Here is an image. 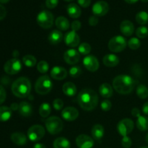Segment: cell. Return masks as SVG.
<instances>
[{
  "mask_svg": "<svg viewBox=\"0 0 148 148\" xmlns=\"http://www.w3.org/2000/svg\"><path fill=\"white\" fill-rule=\"evenodd\" d=\"M77 101L82 109L88 111H92L98 105V94L94 90L84 88L78 93Z\"/></svg>",
  "mask_w": 148,
  "mask_h": 148,
  "instance_id": "6da1fadb",
  "label": "cell"
},
{
  "mask_svg": "<svg viewBox=\"0 0 148 148\" xmlns=\"http://www.w3.org/2000/svg\"><path fill=\"white\" fill-rule=\"evenodd\" d=\"M135 86V81L132 77L126 75H119L113 80V88L118 93L127 95L132 92Z\"/></svg>",
  "mask_w": 148,
  "mask_h": 148,
  "instance_id": "7a4b0ae2",
  "label": "cell"
},
{
  "mask_svg": "<svg viewBox=\"0 0 148 148\" xmlns=\"http://www.w3.org/2000/svg\"><path fill=\"white\" fill-rule=\"evenodd\" d=\"M31 91V83L25 77H19L12 85V92L16 97L24 98L28 96Z\"/></svg>",
  "mask_w": 148,
  "mask_h": 148,
  "instance_id": "3957f363",
  "label": "cell"
},
{
  "mask_svg": "<svg viewBox=\"0 0 148 148\" xmlns=\"http://www.w3.org/2000/svg\"><path fill=\"white\" fill-rule=\"evenodd\" d=\"M53 88V83L48 75H43L36 80L35 84L36 92L39 95H46L49 93Z\"/></svg>",
  "mask_w": 148,
  "mask_h": 148,
  "instance_id": "277c9868",
  "label": "cell"
},
{
  "mask_svg": "<svg viewBox=\"0 0 148 148\" xmlns=\"http://www.w3.org/2000/svg\"><path fill=\"white\" fill-rule=\"evenodd\" d=\"M45 126L48 132L51 134H57L63 130V121L58 116H51L46 119Z\"/></svg>",
  "mask_w": 148,
  "mask_h": 148,
  "instance_id": "5b68a950",
  "label": "cell"
},
{
  "mask_svg": "<svg viewBox=\"0 0 148 148\" xmlns=\"http://www.w3.org/2000/svg\"><path fill=\"white\" fill-rule=\"evenodd\" d=\"M37 23L40 27L43 29H49L53 26L54 17L51 12L43 10L37 16Z\"/></svg>",
  "mask_w": 148,
  "mask_h": 148,
  "instance_id": "8992f818",
  "label": "cell"
},
{
  "mask_svg": "<svg viewBox=\"0 0 148 148\" xmlns=\"http://www.w3.org/2000/svg\"><path fill=\"white\" fill-rule=\"evenodd\" d=\"M108 49L114 53H119L123 51L127 47L126 39L121 36H116L111 38L108 42Z\"/></svg>",
  "mask_w": 148,
  "mask_h": 148,
  "instance_id": "52a82bcc",
  "label": "cell"
},
{
  "mask_svg": "<svg viewBox=\"0 0 148 148\" xmlns=\"http://www.w3.org/2000/svg\"><path fill=\"white\" fill-rule=\"evenodd\" d=\"M45 135V129L39 124L31 126L27 130V137L32 142H38Z\"/></svg>",
  "mask_w": 148,
  "mask_h": 148,
  "instance_id": "ba28073f",
  "label": "cell"
},
{
  "mask_svg": "<svg viewBox=\"0 0 148 148\" xmlns=\"http://www.w3.org/2000/svg\"><path fill=\"white\" fill-rule=\"evenodd\" d=\"M134 124L130 119H124L117 124V130L120 135L125 137L130 134L134 130Z\"/></svg>",
  "mask_w": 148,
  "mask_h": 148,
  "instance_id": "9c48e42d",
  "label": "cell"
},
{
  "mask_svg": "<svg viewBox=\"0 0 148 148\" xmlns=\"http://www.w3.org/2000/svg\"><path fill=\"white\" fill-rule=\"evenodd\" d=\"M22 69V63L18 59H10L4 65V70L8 75H16Z\"/></svg>",
  "mask_w": 148,
  "mask_h": 148,
  "instance_id": "30bf717a",
  "label": "cell"
},
{
  "mask_svg": "<svg viewBox=\"0 0 148 148\" xmlns=\"http://www.w3.org/2000/svg\"><path fill=\"white\" fill-rule=\"evenodd\" d=\"M92 12L97 17L106 15L109 10V5L105 1H98L92 6Z\"/></svg>",
  "mask_w": 148,
  "mask_h": 148,
  "instance_id": "8fae6325",
  "label": "cell"
},
{
  "mask_svg": "<svg viewBox=\"0 0 148 148\" xmlns=\"http://www.w3.org/2000/svg\"><path fill=\"white\" fill-rule=\"evenodd\" d=\"M64 59L66 64L70 65H75L80 59V55L79 51L74 49H69L64 53Z\"/></svg>",
  "mask_w": 148,
  "mask_h": 148,
  "instance_id": "7c38bea8",
  "label": "cell"
},
{
  "mask_svg": "<svg viewBox=\"0 0 148 148\" xmlns=\"http://www.w3.org/2000/svg\"><path fill=\"white\" fill-rule=\"evenodd\" d=\"M83 64L85 67L90 72H95L99 68V62L95 56L89 55L84 58Z\"/></svg>",
  "mask_w": 148,
  "mask_h": 148,
  "instance_id": "4fadbf2b",
  "label": "cell"
},
{
  "mask_svg": "<svg viewBox=\"0 0 148 148\" xmlns=\"http://www.w3.org/2000/svg\"><path fill=\"white\" fill-rule=\"evenodd\" d=\"M76 145L78 148H92L94 145V140L87 134H80L76 138Z\"/></svg>",
  "mask_w": 148,
  "mask_h": 148,
  "instance_id": "5bb4252c",
  "label": "cell"
},
{
  "mask_svg": "<svg viewBox=\"0 0 148 148\" xmlns=\"http://www.w3.org/2000/svg\"><path fill=\"white\" fill-rule=\"evenodd\" d=\"M64 39V42L66 46L72 48L79 46V41H80L79 36H78L77 32L74 31V30L66 33Z\"/></svg>",
  "mask_w": 148,
  "mask_h": 148,
  "instance_id": "9a60e30c",
  "label": "cell"
},
{
  "mask_svg": "<svg viewBox=\"0 0 148 148\" xmlns=\"http://www.w3.org/2000/svg\"><path fill=\"white\" fill-rule=\"evenodd\" d=\"M79 111L75 107H66L62 111V116L65 121H73L77 119Z\"/></svg>",
  "mask_w": 148,
  "mask_h": 148,
  "instance_id": "2e32d148",
  "label": "cell"
},
{
  "mask_svg": "<svg viewBox=\"0 0 148 148\" xmlns=\"http://www.w3.org/2000/svg\"><path fill=\"white\" fill-rule=\"evenodd\" d=\"M51 77L56 80H62L67 77V71L62 66H53L51 71Z\"/></svg>",
  "mask_w": 148,
  "mask_h": 148,
  "instance_id": "e0dca14e",
  "label": "cell"
},
{
  "mask_svg": "<svg viewBox=\"0 0 148 148\" xmlns=\"http://www.w3.org/2000/svg\"><path fill=\"white\" fill-rule=\"evenodd\" d=\"M120 30L127 37L131 36L134 31V24L130 20H124L120 24Z\"/></svg>",
  "mask_w": 148,
  "mask_h": 148,
  "instance_id": "ac0fdd59",
  "label": "cell"
},
{
  "mask_svg": "<svg viewBox=\"0 0 148 148\" xmlns=\"http://www.w3.org/2000/svg\"><path fill=\"white\" fill-rule=\"evenodd\" d=\"M103 63L108 67H114L119 63V59L118 56L113 53L106 55L103 59Z\"/></svg>",
  "mask_w": 148,
  "mask_h": 148,
  "instance_id": "d6986e66",
  "label": "cell"
},
{
  "mask_svg": "<svg viewBox=\"0 0 148 148\" xmlns=\"http://www.w3.org/2000/svg\"><path fill=\"white\" fill-rule=\"evenodd\" d=\"M19 113L21 116L25 117L30 116L33 114V107L29 103L23 101L19 104Z\"/></svg>",
  "mask_w": 148,
  "mask_h": 148,
  "instance_id": "ffe728a7",
  "label": "cell"
},
{
  "mask_svg": "<svg viewBox=\"0 0 148 148\" xmlns=\"http://www.w3.org/2000/svg\"><path fill=\"white\" fill-rule=\"evenodd\" d=\"M63 39V34L59 30H53L49 36V41L52 45H57L61 43Z\"/></svg>",
  "mask_w": 148,
  "mask_h": 148,
  "instance_id": "44dd1931",
  "label": "cell"
},
{
  "mask_svg": "<svg viewBox=\"0 0 148 148\" xmlns=\"http://www.w3.org/2000/svg\"><path fill=\"white\" fill-rule=\"evenodd\" d=\"M66 11H67V14H69V17L72 18H78L80 17L81 14H82L80 7L75 3L69 4L67 6Z\"/></svg>",
  "mask_w": 148,
  "mask_h": 148,
  "instance_id": "7402d4cb",
  "label": "cell"
},
{
  "mask_svg": "<svg viewBox=\"0 0 148 148\" xmlns=\"http://www.w3.org/2000/svg\"><path fill=\"white\" fill-rule=\"evenodd\" d=\"M11 140L17 145L23 146L27 143V137L23 133L17 132L11 134Z\"/></svg>",
  "mask_w": 148,
  "mask_h": 148,
  "instance_id": "603a6c76",
  "label": "cell"
},
{
  "mask_svg": "<svg viewBox=\"0 0 148 148\" xmlns=\"http://www.w3.org/2000/svg\"><path fill=\"white\" fill-rule=\"evenodd\" d=\"M62 91L66 95L69 97H72L77 93V87L73 82H65L62 87Z\"/></svg>",
  "mask_w": 148,
  "mask_h": 148,
  "instance_id": "cb8c5ba5",
  "label": "cell"
},
{
  "mask_svg": "<svg viewBox=\"0 0 148 148\" xmlns=\"http://www.w3.org/2000/svg\"><path fill=\"white\" fill-rule=\"evenodd\" d=\"M113 88L108 83H103L99 87V93L105 98H109L113 95Z\"/></svg>",
  "mask_w": 148,
  "mask_h": 148,
  "instance_id": "d4e9b609",
  "label": "cell"
},
{
  "mask_svg": "<svg viewBox=\"0 0 148 148\" xmlns=\"http://www.w3.org/2000/svg\"><path fill=\"white\" fill-rule=\"evenodd\" d=\"M55 25L59 30L65 31L69 28V22L67 19L63 16H59L55 20Z\"/></svg>",
  "mask_w": 148,
  "mask_h": 148,
  "instance_id": "484cf974",
  "label": "cell"
},
{
  "mask_svg": "<svg viewBox=\"0 0 148 148\" xmlns=\"http://www.w3.org/2000/svg\"><path fill=\"white\" fill-rule=\"evenodd\" d=\"M91 134L94 140H100L104 135V128L101 124H95L91 130Z\"/></svg>",
  "mask_w": 148,
  "mask_h": 148,
  "instance_id": "4316f807",
  "label": "cell"
},
{
  "mask_svg": "<svg viewBox=\"0 0 148 148\" xmlns=\"http://www.w3.org/2000/svg\"><path fill=\"white\" fill-rule=\"evenodd\" d=\"M12 116V109L10 107L0 106V121H7Z\"/></svg>",
  "mask_w": 148,
  "mask_h": 148,
  "instance_id": "83f0119b",
  "label": "cell"
},
{
  "mask_svg": "<svg viewBox=\"0 0 148 148\" xmlns=\"http://www.w3.org/2000/svg\"><path fill=\"white\" fill-rule=\"evenodd\" d=\"M136 125L137 129L140 131H147L148 130V118L144 116H140L137 118Z\"/></svg>",
  "mask_w": 148,
  "mask_h": 148,
  "instance_id": "f1b7e54d",
  "label": "cell"
},
{
  "mask_svg": "<svg viewBox=\"0 0 148 148\" xmlns=\"http://www.w3.org/2000/svg\"><path fill=\"white\" fill-rule=\"evenodd\" d=\"M53 148H70V143L65 137L56 139L53 144Z\"/></svg>",
  "mask_w": 148,
  "mask_h": 148,
  "instance_id": "f546056e",
  "label": "cell"
},
{
  "mask_svg": "<svg viewBox=\"0 0 148 148\" xmlns=\"http://www.w3.org/2000/svg\"><path fill=\"white\" fill-rule=\"evenodd\" d=\"M51 112V107L49 103L44 102L41 103L39 107V114L43 118H46L50 115Z\"/></svg>",
  "mask_w": 148,
  "mask_h": 148,
  "instance_id": "4dcf8cb0",
  "label": "cell"
},
{
  "mask_svg": "<svg viewBox=\"0 0 148 148\" xmlns=\"http://www.w3.org/2000/svg\"><path fill=\"white\" fill-rule=\"evenodd\" d=\"M136 21L141 25L147 24L148 23V13L145 11H141L136 14Z\"/></svg>",
  "mask_w": 148,
  "mask_h": 148,
  "instance_id": "1f68e13d",
  "label": "cell"
},
{
  "mask_svg": "<svg viewBox=\"0 0 148 148\" xmlns=\"http://www.w3.org/2000/svg\"><path fill=\"white\" fill-rule=\"evenodd\" d=\"M23 62L27 67H33L37 63V60L33 55H25L23 56Z\"/></svg>",
  "mask_w": 148,
  "mask_h": 148,
  "instance_id": "d6a6232c",
  "label": "cell"
},
{
  "mask_svg": "<svg viewBox=\"0 0 148 148\" xmlns=\"http://www.w3.org/2000/svg\"><path fill=\"white\" fill-rule=\"evenodd\" d=\"M136 92L137 96L141 99H146L148 97V88L144 85H139Z\"/></svg>",
  "mask_w": 148,
  "mask_h": 148,
  "instance_id": "836d02e7",
  "label": "cell"
},
{
  "mask_svg": "<svg viewBox=\"0 0 148 148\" xmlns=\"http://www.w3.org/2000/svg\"><path fill=\"white\" fill-rule=\"evenodd\" d=\"M127 45L130 47V49H131L132 50H137L141 46V42L137 38H132L130 40H128V43Z\"/></svg>",
  "mask_w": 148,
  "mask_h": 148,
  "instance_id": "e575fe53",
  "label": "cell"
},
{
  "mask_svg": "<svg viewBox=\"0 0 148 148\" xmlns=\"http://www.w3.org/2000/svg\"><path fill=\"white\" fill-rule=\"evenodd\" d=\"M78 51L79 53L82 55H88L91 51V46L88 43H82L79 45L78 47Z\"/></svg>",
  "mask_w": 148,
  "mask_h": 148,
  "instance_id": "d590c367",
  "label": "cell"
},
{
  "mask_svg": "<svg viewBox=\"0 0 148 148\" xmlns=\"http://www.w3.org/2000/svg\"><path fill=\"white\" fill-rule=\"evenodd\" d=\"M49 69V65L46 61H40L37 64V69L40 73L45 74L48 72Z\"/></svg>",
  "mask_w": 148,
  "mask_h": 148,
  "instance_id": "8d00e7d4",
  "label": "cell"
},
{
  "mask_svg": "<svg viewBox=\"0 0 148 148\" xmlns=\"http://www.w3.org/2000/svg\"><path fill=\"white\" fill-rule=\"evenodd\" d=\"M82 68L79 66H74L70 68L69 71V74L72 77L76 78L82 75Z\"/></svg>",
  "mask_w": 148,
  "mask_h": 148,
  "instance_id": "74e56055",
  "label": "cell"
},
{
  "mask_svg": "<svg viewBox=\"0 0 148 148\" xmlns=\"http://www.w3.org/2000/svg\"><path fill=\"white\" fill-rule=\"evenodd\" d=\"M136 36L139 38H145L148 36V28L145 26L139 27L136 30Z\"/></svg>",
  "mask_w": 148,
  "mask_h": 148,
  "instance_id": "f35d334b",
  "label": "cell"
},
{
  "mask_svg": "<svg viewBox=\"0 0 148 148\" xmlns=\"http://www.w3.org/2000/svg\"><path fill=\"white\" fill-rule=\"evenodd\" d=\"M111 107H112V104L111 102L108 99H106L103 101L101 103V108L103 111H108L111 110Z\"/></svg>",
  "mask_w": 148,
  "mask_h": 148,
  "instance_id": "ab89813d",
  "label": "cell"
},
{
  "mask_svg": "<svg viewBox=\"0 0 148 148\" xmlns=\"http://www.w3.org/2000/svg\"><path fill=\"white\" fill-rule=\"evenodd\" d=\"M64 106V102L60 98H56L53 101V107L56 111H60Z\"/></svg>",
  "mask_w": 148,
  "mask_h": 148,
  "instance_id": "60d3db41",
  "label": "cell"
},
{
  "mask_svg": "<svg viewBox=\"0 0 148 148\" xmlns=\"http://www.w3.org/2000/svg\"><path fill=\"white\" fill-rule=\"evenodd\" d=\"M132 144V141L131 138L129 137L128 136H125L123 137L122 140H121V145L123 146L124 148H130Z\"/></svg>",
  "mask_w": 148,
  "mask_h": 148,
  "instance_id": "b9f144b4",
  "label": "cell"
},
{
  "mask_svg": "<svg viewBox=\"0 0 148 148\" xmlns=\"http://www.w3.org/2000/svg\"><path fill=\"white\" fill-rule=\"evenodd\" d=\"M59 0H46V6L49 9H54L57 7Z\"/></svg>",
  "mask_w": 148,
  "mask_h": 148,
  "instance_id": "7bdbcfd3",
  "label": "cell"
},
{
  "mask_svg": "<svg viewBox=\"0 0 148 148\" xmlns=\"http://www.w3.org/2000/svg\"><path fill=\"white\" fill-rule=\"evenodd\" d=\"M6 96H7V93H6L5 90L1 85H0V105L5 101Z\"/></svg>",
  "mask_w": 148,
  "mask_h": 148,
  "instance_id": "ee69618b",
  "label": "cell"
},
{
  "mask_svg": "<svg viewBox=\"0 0 148 148\" xmlns=\"http://www.w3.org/2000/svg\"><path fill=\"white\" fill-rule=\"evenodd\" d=\"M81 26H82L81 23L79 21H78V20H75L74 22H72V25H71L72 30H74L75 32L78 31L81 28Z\"/></svg>",
  "mask_w": 148,
  "mask_h": 148,
  "instance_id": "f6af8a7d",
  "label": "cell"
},
{
  "mask_svg": "<svg viewBox=\"0 0 148 148\" xmlns=\"http://www.w3.org/2000/svg\"><path fill=\"white\" fill-rule=\"evenodd\" d=\"M98 21H99V20H98V17L95 15H93L90 17L89 20H88V23H89V25L90 26H95L98 25Z\"/></svg>",
  "mask_w": 148,
  "mask_h": 148,
  "instance_id": "bcb514c9",
  "label": "cell"
},
{
  "mask_svg": "<svg viewBox=\"0 0 148 148\" xmlns=\"http://www.w3.org/2000/svg\"><path fill=\"white\" fill-rule=\"evenodd\" d=\"M77 2L79 5H80V7L86 8L90 5L91 0H77Z\"/></svg>",
  "mask_w": 148,
  "mask_h": 148,
  "instance_id": "7dc6e473",
  "label": "cell"
},
{
  "mask_svg": "<svg viewBox=\"0 0 148 148\" xmlns=\"http://www.w3.org/2000/svg\"><path fill=\"white\" fill-rule=\"evenodd\" d=\"M6 15H7V10L5 7L0 4V20H2L3 19L5 18Z\"/></svg>",
  "mask_w": 148,
  "mask_h": 148,
  "instance_id": "c3c4849f",
  "label": "cell"
},
{
  "mask_svg": "<svg viewBox=\"0 0 148 148\" xmlns=\"http://www.w3.org/2000/svg\"><path fill=\"white\" fill-rule=\"evenodd\" d=\"M132 115L133 116L138 118L140 116H141V113H140V109H138L137 108H133L132 111Z\"/></svg>",
  "mask_w": 148,
  "mask_h": 148,
  "instance_id": "681fc988",
  "label": "cell"
},
{
  "mask_svg": "<svg viewBox=\"0 0 148 148\" xmlns=\"http://www.w3.org/2000/svg\"><path fill=\"white\" fill-rule=\"evenodd\" d=\"M143 112L145 115H148V102H146L144 105L143 106Z\"/></svg>",
  "mask_w": 148,
  "mask_h": 148,
  "instance_id": "f907efd6",
  "label": "cell"
},
{
  "mask_svg": "<svg viewBox=\"0 0 148 148\" xmlns=\"http://www.w3.org/2000/svg\"><path fill=\"white\" fill-rule=\"evenodd\" d=\"M10 108H11L12 110H13V111L18 110L19 109V105H17L16 103H13L11 105V106H10Z\"/></svg>",
  "mask_w": 148,
  "mask_h": 148,
  "instance_id": "816d5d0a",
  "label": "cell"
},
{
  "mask_svg": "<svg viewBox=\"0 0 148 148\" xmlns=\"http://www.w3.org/2000/svg\"><path fill=\"white\" fill-rule=\"evenodd\" d=\"M33 148H46V146L44 145L42 143H36L34 146H33Z\"/></svg>",
  "mask_w": 148,
  "mask_h": 148,
  "instance_id": "f5cc1de1",
  "label": "cell"
},
{
  "mask_svg": "<svg viewBox=\"0 0 148 148\" xmlns=\"http://www.w3.org/2000/svg\"><path fill=\"white\" fill-rule=\"evenodd\" d=\"M124 1L127 3H128V4H135L139 0H124Z\"/></svg>",
  "mask_w": 148,
  "mask_h": 148,
  "instance_id": "db71d44e",
  "label": "cell"
},
{
  "mask_svg": "<svg viewBox=\"0 0 148 148\" xmlns=\"http://www.w3.org/2000/svg\"><path fill=\"white\" fill-rule=\"evenodd\" d=\"M9 1H10V0H0V3H1V4H6Z\"/></svg>",
  "mask_w": 148,
  "mask_h": 148,
  "instance_id": "11a10c76",
  "label": "cell"
},
{
  "mask_svg": "<svg viewBox=\"0 0 148 148\" xmlns=\"http://www.w3.org/2000/svg\"><path fill=\"white\" fill-rule=\"evenodd\" d=\"M145 141H146V143H147L148 144V133L147 134H146V137H145Z\"/></svg>",
  "mask_w": 148,
  "mask_h": 148,
  "instance_id": "9f6ffc18",
  "label": "cell"
},
{
  "mask_svg": "<svg viewBox=\"0 0 148 148\" xmlns=\"http://www.w3.org/2000/svg\"><path fill=\"white\" fill-rule=\"evenodd\" d=\"M142 1H143V2H144V3H146V2H148V0H141Z\"/></svg>",
  "mask_w": 148,
  "mask_h": 148,
  "instance_id": "6f0895ef",
  "label": "cell"
},
{
  "mask_svg": "<svg viewBox=\"0 0 148 148\" xmlns=\"http://www.w3.org/2000/svg\"><path fill=\"white\" fill-rule=\"evenodd\" d=\"M64 1H72L73 0H64Z\"/></svg>",
  "mask_w": 148,
  "mask_h": 148,
  "instance_id": "680465c9",
  "label": "cell"
},
{
  "mask_svg": "<svg viewBox=\"0 0 148 148\" xmlns=\"http://www.w3.org/2000/svg\"><path fill=\"white\" fill-rule=\"evenodd\" d=\"M140 148H148V147H140Z\"/></svg>",
  "mask_w": 148,
  "mask_h": 148,
  "instance_id": "91938a15",
  "label": "cell"
}]
</instances>
